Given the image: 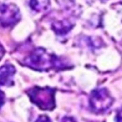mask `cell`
I'll return each mask as SVG.
<instances>
[{"label": "cell", "mask_w": 122, "mask_h": 122, "mask_svg": "<svg viewBox=\"0 0 122 122\" xmlns=\"http://www.w3.org/2000/svg\"><path fill=\"white\" fill-rule=\"evenodd\" d=\"M25 65L39 71H46L52 68H63L64 63L57 56L47 53L43 48H37L25 59Z\"/></svg>", "instance_id": "6da1fadb"}, {"label": "cell", "mask_w": 122, "mask_h": 122, "mask_svg": "<svg viewBox=\"0 0 122 122\" xmlns=\"http://www.w3.org/2000/svg\"><path fill=\"white\" fill-rule=\"evenodd\" d=\"M31 101L42 110H53L55 107V90L50 87L35 86L28 91Z\"/></svg>", "instance_id": "7a4b0ae2"}, {"label": "cell", "mask_w": 122, "mask_h": 122, "mask_svg": "<svg viewBox=\"0 0 122 122\" xmlns=\"http://www.w3.org/2000/svg\"><path fill=\"white\" fill-rule=\"evenodd\" d=\"M112 104V98L106 88L94 89L89 97V106L94 112H104L110 109Z\"/></svg>", "instance_id": "3957f363"}, {"label": "cell", "mask_w": 122, "mask_h": 122, "mask_svg": "<svg viewBox=\"0 0 122 122\" xmlns=\"http://www.w3.org/2000/svg\"><path fill=\"white\" fill-rule=\"evenodd\" d=\"M20 19V13L16 6L12 4H0V26L10 27Z\"/></svg>", "instance_id": "277c9868"}, {"label": "cell", "mask_w": 122, "mask_h": 122, "mask_svg": "<svg viewBox=\"0 0 122 122\" xmlns=\"http://www.w3.org/2000/svg\"><path fill=\"white\" fill-rule=\"evenodd\" d=\"M15 73V68L12 65H5L0 67V86H9L14 84L13 77Z\"/></svg>", "instance_id": "5b68a950"}, {"label": "cell", "mask_w": 122, "mask_h": 122, "mask_svg": "<svg viewBox=\"0 0 122 122\" xmlns=\"http://www.w3.org/2000/svg\"><path fill=\"white\" fill-rule=\"evenodd\" d=\"M72 24H70L68 21H55L52 24V28L53 30L57 33V34H66L67 32L70 31V29L72 28Z\"/></svg>", "instance_id": "8992f818"}, {"label": "cell", "mask_w": 122, "mask_h": 122, "mask_svg": "<svg viewBox=\"0 0 122 122\" xmlns=\"http://www.w3.org/2000/svg\"><path fill=\"white\" fill-rule=\"evenodd\" d=\"M36 122H51V120L47 115H40Z\"/></svg>", "instance_id": "52a82bcc"}, {"label": "cell", "mask_w": 122, "mask_h": 122, "mask_svg": "<svg viewBox=\"0 0 122 122\" xmlns=\"http://www.w3.org/2000/svg\"><path fill=\"white\" fill-rule=\"evenodd\" d=\"M4 102H5V94L2 90H0V108L3 106Z\"/></svg>", "instance_id": "ba28073f"}, {"label": "cell", "mask_w": 122, "mask_h": 122, "mask_svg": "<svg viewBox=\"0 0 122 122\" xmlns=\"http://www.w3.org/2000/svg\"><path fill=\"white\" fill-rule=\"evenodd\" d=\"M116 122H122V109L118 112L116 116Z\"/></svg>", "instance_id": "9c48e42d"}, {"label": "cell", "mask_w": 122, "mask_h": 122, "mask_svg": "<svg viewBox=\"0 0 122 122\" xmlns=\"http://www.w3.org/2000/svg\"><path fill=\"white\" fill-rule=\"evenodd\" d=\"M62 122H76L72 117H65Z\"/></svg>", "instance_id": "30bf717a"}, {"label": "cell", "mask_w": 122, "mask_h": 122, "mask_svg": "<svg viewBox=\"0 0 122 122\" xmlns=\"http://www.w3.org/2000/svg\"><path fill=\"white\" fill-rule=\"evenodd\" d=\"M4 53H5V50H4L3 46L1 45V43H0V60H1L2 57L4 56Z\"/></svg>", "instance_id": "8fae6325"}]
</instances>
